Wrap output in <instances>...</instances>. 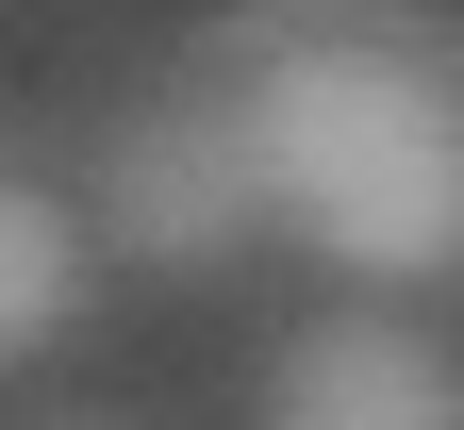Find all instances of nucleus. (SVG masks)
I'll return each mask as SVG.
<instances>
[{"instance_id": "4", "label": "nucleus", "mask_w": 464, "mask_h": 430, "mask_svg": "<svg viewBox=\"0 0 464 430\" xmlns=\"http://www.w3.org/2000/svg\"><path fill=\"white\" fill-rule=\"evenodd\" d=\"M67 298H83V215L0 166V364H34L50 331H67Z\"/></svg>"}, {"instance_id": "1", "label": "nucleus", "mask_w": 464, "mask_h": 430, "mask_svg": "<svg viewBox=\"0 0 464 430\" xmlns=\"http://www.w3.org/2000/svg\"><path fill=\"white\" fill-rule=\"evenodd\" d=\"M216 83L249 116L266 215L348 282H448L464 265V50L398 0H266L216 33Z\"/></svg>"}, {"instance_id": "2", "label": "nucleus", "mask_w": 464, "mask_h": 430, "mask_svg": "<svg viewBox=\"0 0 464 430\" xmlns=\"http://www.w3.org/2000/svg\"><path fill=\"white\" fill-rule=\"evenodd\" d=\"M100 232L133 265H232L266 232V166H249L232 83L216 100H166V116H133V133L100 149Z\"/></svg>"}, {"instance_id": "3", "label": "nucleus", "mask_w": 464, "mask_h": 430, "mask_svg": "<svg viewBox=\"0 0 464 430\" xmlns=\"http://www.w3.org/2000/svg\"><path fill=\"white\" fill-rule=\"evenodd\" d=\"M266 414H299V430H448V414H464V364L415 348V331H382V315H348V331H315V348H282Z\"/></svg>"}]
</instances>
